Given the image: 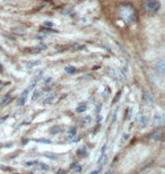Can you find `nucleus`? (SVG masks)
I'll return each mask as SVG.
<instances>
[{
	"mask_svg": "<svg viewBox=\"0 0 165 174\" xmlns=\"http://www.w3.org/2000/svg\"><path fill=\"white\" fill-rule=\"evenodd\" d=\"M65 71H66L67 74H75L76 71V68L75 67H72V66H68V67H66V68H65Z\"/></svg>",
	"mask_w": 165,
	"mask_h": 174,
	"instance_id": "obj_8",
	"label": "nucleus"
},
{
	"mask_svg": "<svg viewBox=\"0 0 165 174\" xmlns=\"http://www.w3.org/2000/svg\"><path fill=\"white\" fill-rule=\"evenodd\" d=\"M122 1H127V0H122Z\"/></svg>",
	"mask_w": 165,
	"mask_h": 174,
	"instance_id": "obj_19",
	"label": "nucleus"
},
{
	"mask_svg": "<svg viewBox=\"0 0 165 174\" xmlns=\"http://www.w3.org/2000/svg\"><path fill=\"white\" fill-rule=\"evenodd\" d=\"M45 156H47V157H51L52 160H56V158H57V155H53V154H50V153H49V154H45Z\"/></svg>",
	"mask_w": 165,
	"mask_h": 174,
	"instance_id": "obj_13",
	"label": "nucleus"
},
{
	"mask_svg": "<svg viewBox=\"0 0 165 174\" xmlns=\"http://www.w3.org/2000/svg\"><path fill=\"white\" fill-rule=\"evenodd\" d=\"M40 95H41V93H40V92H36V93L34 94L33 99H38V97H40Z\"/></svg>",
	"mask_w": 165,
	"mask_h": 174,
	"instance_id": "obj_14",
	"label": "nucleus"
},
{
	"mask_svg": "<svg viewBox=\"0 0 165 174\" xmlns=\"http://www.w3.org/2000/svg\"><path fill=\"white\" fill-rule=\"evenodd\" d=\"M86 110V105L85 104H81V106H79V108H77V112L80 113V112H84Z\"/></svg>",
	"mask_w": 165,
	"mask_h": 174,
	"instance_id": "obj_9",
	"label": "nucleus"
},
{
	"mask_svg": "<svg viewBox=\"0 0 165 174\" xmlns=\"http://www.w3.org/2000/svg\"><path fill=\"white\" fill-rule=\"evenodd\" d=\"M148 174H153V173H148Z\"/></svg>",
	"mask_w": 165,
	"mask_h": 174,
	"instance_id": "obj_20",
	"label": "nucleus"
},
{
	"mask_svg": "<svg viewBox=\"0 0 165 174\" xmlns=\"http://www.w3.org/2000/svg\"><path fill=\"white\" fill-rule=\"evenodd\" d=\"M8 99H9V95H7V96L5 97V99H4V101H1L0 105H4L5 103H7V102H8Z\"/></svg>",
	"mask_w": 165,
	"mask_h": 174,
	"instance_id": "obj_10",
	"label": "nucleus"
},
{
	"mask_svg": "<svg viewBox=\"0 0 165 174\" xmlns=\"http://www.w3.org/2000/svg\"><path fill=\"white\" fill-rule=\"evenodd\" d=\"M44 25H45V26H52V23H51V22H45V23H44Z\"/></svg>",
	"mask_w": 165,
	"mask_h": 174,
	"instance_id": "obj_15",
	"label": "nucleus"
},
{
	"mask_svg": "<svg viewBox=\"0 0 165 174\" xmlns=\"http://www.w3.org/2000/svg\"><path fill=\"white\" fill-rule=\"evenodd\" d=\"M147 122H148V119H147V117L144 114V113H140V115H139V123H140V127L142 128L146 127Z\"/></svg>",
	"mask_w": 165,
	"mask_h": 174,
	"instance_id": "obj_7",
	"label": "nucleus"
},
{
	"mask_svg": "<svg viewBox=\"0 0 165 174\" xmlns=\"http://www.w3.org/2000/svg\"><path fill=\"white\" fill-rule=\"evenodd\" d=\"M29 88H27V90H24L23 94L20 95V99H18V105H19V106H22V105H24V104H25L26 99H27V95H29Z\"/></svg>",
	"mask_w": 165,
	"mask_h": 174,
	"instance_id": "obj_5",
	"label": "nucleus"
},
{
	"mask_svg": "<svg viewBox=\"0 0 165 174\" xmlns=\"http://www.w3.org/2000/svg\"><path fill=\"white\" fill-rule=\"evenodd\" d=\"M0 169H7V167H6V166H4V165L0 164Z\"/></svg>",
	"mask_w": 165,
	"mask_h": 174,
	"instance_id": "obj_17",
	"label": "nucleus"
},
{
	"mask_svg": "<svg viewBox=\"0 0 165 174\" xmlns=\"http://www.w3.org/2000/svg\"><path fill=\"white\" fill-rule=\"evenodd\" d=\"M154 68H155V71L158 74V75L164 76V74H165V61H164V59H158V60L156 61Z\"/></svg>",
	"mask_w": 165,
	"mask_h": 174,
	"instance_id": "obj_3",
	"label": "nucleus"
},
{
	"mask_svg": "<svg viewBox=\"0 0 165 174\" xmlns=\"http://www.w3.org/2000/svg\"><path fill=\"white\" fill-rule=\"evenodd\" d=\"M142 8L148 15H154L160 10V4L158 0H146L142 4Z\"/></svg>",
	"mask_w": 165,
	"mask_h": 174,
	"instance_id": "obj_2",
	"label": "nucleus"
},
{
	"mask_svg": "<svg viewBox=\"0 0 165 174\" xmlns=\"http://www.w3.org/2000/svg\"><path fill=\"white\" fill-rule=\"evenodd\" d=\"M119 15L120 17L126 22L127 24H132L136 19V14H135V9L132 8L130 5H123L120 7L119 9Z\"/></svg>",
	"mask_w": 165,
	"mask_h": 174,
	"instance_id": "obj_1",
	"label": "nucleus"
},
{
	"mask_svg": "<svg viewBox=\"0 0 165 174\" xmlns=\"http://www.w3.org/2000/svg\"><path fill=\"white\" fill-rule=\"evenodd\" d=\"M164 124V117L162 113H156L154 117V126L156 127H162Z\"/></svg>",
	"mask_w": 165,
	"mask_h": 174,
	"instance_id": "obj_4",
	"label": "nucleus"
},
{
	"mask_svg": "<svg viewBox=\"0 0 165 174\" xmlns=\"http://www.w3.org/2000/svg\"><path fill=\"white\" fill-rule=\"evenodd\" d=\"M36 65H40V61H36V62H32V63H27V67L31 68V67L33 66H36Z\"/></svg>",
	"mask_w": 165,
	"mask_h": 174,
	"instance_id": "obj_11",
	"label": "nucleus"
},
{
	"mask_svg": "<svg viewBox=\"0 0 165 174\" xmlns=\"http://www.w3.org/2000/svg\"><path fill=\"white\" fill-rule=\"evenodd\" d=\"M105 174H111V172H106Z\"/></svg>",
	"mask_w": 165,
	"mask_h": 174,
	"instance_id": "obj_18",
	"label": "nucleus"
},
{
	"mask_svg": "<svg viewBox=\"0 0 165 174\" xmlns=\"http://www.w3.org/2000/svg\"><path fill=\"white\" fill-rule=\"evenodd\" d=\"M42 167H43V169H45V171H47V169H49V166H47V165L42 164Z\"/></svg>",
	"mask_w": 165,
	"mask_h": 174,
	"instance_id": "obj_16",
	"label": "nucleus"
},
{
	"mask_svg": "<svg viewBox=\"0 0 165 174\" xmlns=\"http://www.w3.org/2000/svg\"><path fill=\"white\" fill-rule=\"evenodd\" d=\"M144 99L147 103V105H149V106H151L154 104V99L151 97V95L148 92H144Z\"/></svg>",
	"mask_w": 165,
	"mask_h": 174,
	"instance_id": "obj_6",
	"label": "nucleus"
},
{
	"mask_svg": "<svg viewBox=\"0 0 165 174\" xmlns=\"http://www.w3.org/2000/svg\"><path fill=\"white\" fill-rule=\"evenodd\" d=\"M128 138H130V133H129V132L124 133V136H123V139H122V140H123V141H127Z\"/></svg>",
	"mask_w": 165,
	"mask_h": 174,
	"instance_id": "obj_12",
	"label": "nucleus"
}]
</instances>
